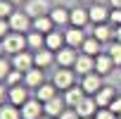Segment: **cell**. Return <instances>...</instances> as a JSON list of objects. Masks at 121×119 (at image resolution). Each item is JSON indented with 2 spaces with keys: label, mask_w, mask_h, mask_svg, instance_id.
Wrapping results in <instances>:
<instances>
[{
  "label": "cell",
  "mask_w": 121,
  "mask_h": 119,
  "mask_svg": "<svg viewBox=\"0 0 121 119\" xmlns=\"http://www.w3.org/2000/svg\"><path fill=\"white\" fill-rule=\"evenodd\" d=\"M3 45H5V52L17 55V52H22V50L29 45V41H26L19 31H14V33H7V36L3 38Z\"/></svg>",
  "instance_id": "obj_1"
},
{
  "label": "cell",
  "mask_w": 121,
  "mask_h": 119,
  "mask_svg": "<svg viewBox=\"0 0 121 119\" xmlns=\"http://www.w3.org/2000/svg\"><path fill=\"white\" fill-rule=\"evenodd\" d=\"M40 112H45V110H43V102L38 98L36 100H26L22 105V117L24 119H40Z\"/></svg>",
  "instance_id": "obj_2"
},
{
  "label": "cell",
  "mask_w": 121,
  "mask_h": 119,
  "mask_svg": "<svg viewBox=\"0 0 121 119\" xmlns=\"http://www.w3.org/2000/svg\"><path fill=\"white\" fill-rule=\"evenodd\" d=\"M59 91H67V88H71V83H74V72H69L67 67L64 69H59V72H55V81H52Z\"/></svg>",
  "instance_id": "obj_3"
},
{
  "label": "cell",
  "mask_w": 121,
  "mask_h": 119,
  "mask_svg": "<svg viewBox=\"0 0 121 119\" xmlns=\"http://www.w3.org/2000/svg\"><path fill=\"white\" fill-rule=\"evenodd\" d=\"M76 72L78 74H90L93 69H95V60H93V55H88V52H83V55H78L76 57Z\"/></svg>",
  "instance_id": "obj_4"
},
{
  "label": "cell",
  "mask_w": 121,
  "mask_h": 119,
  "mask_svg": "<svg viewBox=\"0 0 121 119\" xmlns=\"http://www.w3.org/2000/svg\"><path fill=\"white\" fill-rule=\"evenodd\" d=\"M43 110H45L48 117H59V114L64 112V100H59V98L55 95V98H50V100L43 102Z\"/></svg>",
  "instance_id": "obj_5"
},
{
  "label": "cell",
  "mask_w": 121,
  "mask_h": 119,
  "mask_svg": "<svg viewBox=\"0 0 121 119\" xmlns=\"http://www.w3.org/2000/svg\"><path fill=\"white\" fill-rule=\"evenodd\" d=\"M12 64H14V69H22V72H29L31 69V64H36L33 62V55H29V52H17L14 57H12Z\"/></svg>",
  "instance_id": "obj_6"
},
{
  "label": "cell",
  "mask_w": 121,
  "mask_h": 119,
  "mask_svg": "<svg viewBox=\"0 0 121 119\" xmlns=\"http://www.w3.org/2000/svg\"><path fill=\"white\" fill-rule=\"evenodd\" d=\"M10 26H12V31H19V33H24L29 26H31V22H29V14L24 12V14H10Z\"/></svg>",
  "instance_id": "obj_7"
},
{
  "label": "cell",
  "mask_w": 121,
  "mask_h": 119,
  "mask_svg": "<svg viewBox=\"0 0 121 119\" xmlns=\"http://www.w3.org/2000/svg\"><path fill=\"white\" fill-rule=\"evenodd\" d=\"M48 12V0H29L26 3V14L29 17H40V14H45Z\"/></svg>",
  "instance_id": "obj_8"
},
{
  "label": "cell",
  "mask_w": 121,
  "mask_h": 119,
  "mask_svg": "<svg viewBox=\"0 0 121 119\" xmlns=\"http://www.w3.org/2000/svg\"><path fill=\"white\" fill-rule=\"evenodd\" d=\"M95 107H97L95 98H83V100L76 105V112H78V117L83 119V117H93V114H95Z\"/></svg>",
  "instance_id": "obj_9"
},
{
  "label": "cell",
  "mask_w": 121,
  "mask_h": 119,
  "mask_svg": "<svg viewBox=\"0 0 121 119\" xmlns=\"http://www.w3.org/2000/svg\"><path fill=\"white\" fill-rule=\"evenodd\" d=\"M112 67H114L112 55H97V57H95V72H97V74H109Z\"/></svg>",
  "instance_id": "obj_10"
},
{
  "label": "cell",
  "mask_w": 121,
  "mask_h": 119,
  "mask_svg": "<svg viewBox=\"0 0 121 119\" xmlns=\"http://www.w3.org/2000/svg\"><path fill=\"white\" fill-rule=\"evenodd\" d=\"M57 62L62 64V67L74 64V62H76V52H74V48H71V45H69V48H59V50H57Z\"/></svg>",
  "instance_id": "obj_11"
},
{
  "label": "cell",
  "mask_w": 121,
  "mask_h": 119,
  "mask_svg": "<svg viewBox=\"0 0 121 119\" xmlns=\"http://www.w3.org/2000/svg\"><path fill=\"white\" fill-rule=\"evenodd\" d=\"M64 38H67V43H69L71 48H78V45H83V41H86V36H83L81 26H74V29H69V31L64 33Z\"/></svg>",
  "instance_id": "obj_12"
},
{
  "label": "cell",
  "mask_w": 121,
  "mask_h": 119,
  "mask_svg": "<svg viewBox=\"0 0 121 119\" xmlns=\"http://www.w3.org/2000/svg\"><path fill=\"white\" fill-rule=\"evenodd\" d=\"M100 88H102L100 74H86V79H83V91H86V93H97Z\"/></svg>",
  "instance_id": "obj_13"
},
{
  "label": "cell",
  "mask_w": 121,
  "mask_h": 119,
  "mask_svg": "<svg viewBox=\"0 0 121 119\" xmlns=\"http://www.w3.org/2000/svg\"><path fill=\"white\" fill-rule=\"evenodd\" d=\"M10 100H12V105H24L26 100H29V93L22 88V86H10Z\"/></svg>",
  "instance_id": "obj_14"
},
{
  "label": "cell",
  "mask_w": 121,
  "mask_h": 119,
  "mask_svg": "<svg viewBox=\"0 0 121 119\" xmlns=\"http://www.w3.org/2000/svg\"><path fill=\"white\" fill-rule=\"evenodd\" d=\"M52 17H45V14H40V17H36L33 19V29L36 31H40V33H50L52 31Z\"/></svg>",
  "instance_id": "obj_15"
},
{
  "label": "cell",
  "mask_w": 121,
  "mask_h": 119,
  "mask_svg": "<svg viewBox=\"0 0 121 119\" xmlns=\"http://www.w3.org/2000/svg\"><path fill=\"white\" fill-rule=\"evenodd\" d=\"M114 100V88H100L95 93V102L100 107H109V102Z\"/></svg>",
  "instance_id": "obj_16"
},
{
  "label": "cell",
  "mask_w": 121,
  "mask_h": 119,
  "mask_svg": "<svg viewBox=\"0 0 121 119\" xmlns=\"http://www.w3.org/2000/svg\"><path fill=\"white\" fill-rule=\"evenodd\" d=\"M88 14H90V22H95V24H102V22L109 17L107 7H102V5H93V7L88 10Z\"/></svg>",
  "instance_id": "obj_17"
},
{
  "label": "cell",
  "mask_w": 121,
  "mask_h": 119,
  "mask_svg": "<svg viewBox=\"0 0 121 119\" xmlns=\"http://www.w3.org/2000/svg\"><path fill=\"white\" fill-rule=\"evenodd\" d=\"M88 19H90V14H88L86 10H81V7H74L71 14H69V22H71L74 26H83Z\"/></svg>",
  "instance_id": "obj_18"
},
{
  "label": "cell",
  "mask_w": 121,
  "mask_h": 119,
  "mask_svg": "<svg viewBox=\"0 0 121 119\" xmlns=\"http://www.w3.org/2000/svg\"><path fill=\"white\" fill-rule=\"evenodd\" d=\"M33 62H36V67H48L50 62H52V50L48 48V50H36V55H33Z\"/></svg>",
  "instance_id": "obj_19"
},
{
  "label": "cell",
  "mask_w": 121,
  "mask_h": 119,
  "mask_svg": "<svg viewBox=\"0 0 121 119\" xmlns=\"http://www.w3.org/2000/svg\"><path fill=\"white\" fill-rule=\"evenodd\" d=\"M24 81H26V86L38 88V86L43 83V72H40V69H29V72H26V76H24Z\"/></svg>",
  "instance_id": "obj_20"
},
{
  "label": "cell",
  "mask_w": 121,
  "mask_h": 119,
  "mask_svg": "<svg viewBox=\"0 0 121 119\" xmlns=\"http://www.w3.org/2000/svg\"><path fill=\"white\" fill-rule=\"evenodd\" d=\"M55 91H57V86H55V83H40V86H38V100H40V102H45V100L55 98V95H57Z\"/></svg>",
  "instance_id": "obj_21"
},
{
  "label": "cell",
  "mask_w": 121,
  "mask_h": 119,
  "mask_svg": "<svg viewBox=\"0 0 121 119\" xmlns=\"http://www.w3.org/2000/svg\"><path fill=\"white\" fill-rule=\"evenodd\" d=\"M62 43H67V38L62 36V33H48L45 36V45L50 48V50H59V48H62Z\"/></svg>",
  "instance_id": "obj_22"
},
{
  "label": "cell",
  "mask_w": 121,
  "mask_h": 119,
  "mask_svg": "<svg viewBox=\"0 0 121 119\" xmlns=\"http://www.w3.org/2000/svg\"><path fill=\"white\" fill-rule=\"evenodd\" d=\"M83 86L81 88H67V105H71V107H76L81 100H83Z\"/></svg>",
  "instance_id": "obj_23"
},
{
  "label": "cell",
  "mask_w": 121,
  "mask_h": 119,
  "mask_svg": "<svg viewBox=\"0 0 121 119\" xmlns=\"http://www.w3.org/2000/svg\"><path fill=\"white\" fill-rule=\"evenodd\" d=\"M69 14H71V12H67L64 7H55V10L50 12V17H52L55 24H67V22H69Z\"/></svg>",
  "instance_id": "obj_24"
},
{
  "label": "cell",
  "mask_w": 121,
  "mask_h": 119,
  "mask_svg": "<svg viewBox=\"0 0 121 119\" xmlns=\"http://www.w3.org/2000/svg\"><path fill=\"white\" fill-rule=\"evenodd\" d=\"M22 110H17V105H5L0 107V119H19Z\"/></svg>",
  "instance_id": "obj_25"
},
{
  "label": "cell",
  "mask_w": 121,
  "mask_h": 119,
  "mask_svg": "<svg viewBox=\"0 0 121 119\" xmlns=\"http://www.w3.org/2000/svg\"><path fill=\"white\" fill-rule=\"evenodd\" d=\"M112 33H114V31H112L109 26H104V24H97V26H95V38H97L100 43H102V41H109Z\"/></svg>",
  "instance_id": "obj_26"
},
{
  "label": "cell",
  "mask_w": 121,
  "mask_h": 119,
  "mask_svg": "<svg viewBox=\"0 0 121 119\" xmlns=\"http://www.w3.org/2000/svg\"><path fill=\"white\" fill-rule=\"evenodd\" d=\"M83 52H88V55H95V52H100V41L93 36V38H86L83 41Z\"/></svg>",
  "instance_id": "obj_27"
},
{
  "label": "cell",
  "mask_w": 121,
  "mask_h": 119,
  "mask_svg": "<svg viewBox=\"0 0 121 119\" xmlns=\"http://www.w3.org/2000/svg\"><path fill=\"white\" fill-rule=\"evenodd\" d=\"M26 41H29V45H31L33 50H40V48H43V43H45V38H43V33H40V31L29 33V38H26Z\"/></svg>",
  "instance_id": "obj_28"
},
{
  "label": "cell",
  "mask_w": 121,
  "mask_h": 119,
  "mask_svg": "<svg viewBox=\"0 0 121 119\" xmlns=\"http://www.w3.org/2000/svg\"><path fill=\"white\" fill-rule=\"evenodd\" d=\"M109 55H112V60H114V64H121V43H119V41L112 45Z\"/></svg>",
  "instance_id": "obj_29"
},
{
  "label": "cell",
  "mask_w": 121,
  "mask_h": 119,
  "mask_svg": "<svg viewBox=\"0 0 121 119\" xmlns=\"http://www.w3.org/2000/svg\"><path fill=\"white\" fill-rule=\"evenodd\" d=\"M10 14H12V3H10V0H0V17L7 19Z\"/></svg>",
  "instance_id": "obj_30"
},
{
  "label": "cell",
  "mask_w": 121,
  "mask_h": 119,
  "mask_svg": "<svg viewBox=\"0 0 121 119\" xmlns=\"http://www.w3.org/2000/svg\"><path fill=\"white\" fill-rule=\"evenodd\" d=\"M19 81H22V69L7 74V83H10V86H19Z\"/></svg>",
  "instance_id": "obj_31"
},
{
  "label": "cell",
  "mask_w": 121,
  "mask_h": 119,
  "mask_svg": "<svg viewBox=\"0 0 121 119\" xmlns=\"http://www.w3.org/2000/svg\"><path fill=\"white\" fill-rule=\"evenodd\" d=\"M7 74H10V62L0 57V79H7Z\"/></svg>",
  "instance_id": "obj_32"
},
{
  "label": "cell",
  "mask_w": 121,
  "mask_h": 119,
  "mask_svg": "<svg viewBox=\"0 0 121 119\" xmlns=\"http://www.w3.org/2000/svg\"><path fill=\"white\" fill-rule=\"evenodd\" d=\"M10 29H12V26H10V19H3V17H0V36L5 38V36L10 33Z\"/></svg>",
  "instance_id": "obj_33"
},
{
  "label": "cell",
  "mask_w": 121,
  "mask_h": 119,
  "mask_svg": "<svg viewBox=\"0 0 121 119\" xmlns=\"http://www.w3.org/2000/svg\"><path fill=\"white\" fill-rule=\"evenodd\" d=\"M109 110H112L114 114H121V95H119V98H114V100L109 102Z\"/></svg>",
  "instance_id": "obj_34"
},
{
  "label": "cell",
  "mask_w": 121,
  "mask_h": 119,
  "mask_svg": "<svg viewBox=\"0 0 121 119\" xmlns=\"http://www.w3.org/2000/svg\"><path fill=\"white\" fill-rule=\"evenodd\" d=\"M109 19L114 24H121V7H114V12H109Z\"/></svg>",
  "instance_id": "obj_35"
},
{
  "label": "cell",
  "mask_w": 121,
  "mask_h": 119,
  "mask_svg": "<svg viewBox=\"0 0 121 119\" xmlns=\"http://www.w3.org/2000/svg\"><path fill=\"white\" fill-rule=\"evenodd\" d=\"M95 119H114V112H112V110H100V112L95 114Z\"/></svg>",
  "instance_id": "obj_36"
},
{
  "label": "cell",
  "mask_w": 121,
  "mask_h": 119,
  "mask_svg": "<svg viewBox=\"0 0 121 119\" xmlns=\"http://www.w3.org/2000/svg\"><path fill=\"white\" fill-rule=\"evenodd\" d=\"M59 119H78V112H76V110H74V112H71V110H69V112H62Z\"/></svg>",
  "instance_id": "obj_37"
},
{
  "label": "cell",
  "mask_w": 121,
  "mask_h": 119,
  "mask_svg": "<svg viewBox=\"0 0 121 119\" xmlns=\"http://www.w3.org/2000/svg\"><path fill=\"white\" fill-rule=\"evenodd\" d=\"M114 38H116V41H119V43H121V24H119V26H116V29H114Z\"/></svg>",
  "instance_id": "obj_38"
},
{
  "label": "cell",
  "mask_w": 121,
  "mask_h": 119,
  "mask_svg": "<svg viewBox=\"0 0 121 119\" xmlns=\"http://www.w3.org/2000/svg\"><path fill=\"white\" fill-rule=\"evenodd\" d=\"M112 3V7H121V0H109Z\"/></svg>",
  "instance_id": "obj_39"
},
{
  "label": "cell",
  "mask_w": 121,
  "mask_h": 119,
  "mask_svg": "<svg viewBox=\"0 0 121 119\" xmlns=\"http://www.w3.org/2000/svg\"><path fill=\"white\" fill-rule=\"evenodd\" d=\"M3 100H5V88L0 86V102H3Z\"/></svg>",
  "instance_id": "obj_40"
},
{
  "label": "cell",
  "mask_w": 121,
  "mask_h": 119,
  "mask_svg": "<svg viewBox=\"0 0 121 119\" xmlns=\"http://www.w3.org/2000/svg\"><path fill=\"white\" fill-rule=\"evenodd\" d=\"M0 52H5V45H3V41H0Z\"/></svg>",
  "instance_id": "obj_41"
},
{
  "label": "cell",
  "mask_w": 121,
  "mask_h": 119,
  "mask_svg": "<svg viewBox=\"0 0 121 119\" xmlns=\"http://www.w3.org/2000/svg\"><path fill=\"white\" fill-rule=\"evenodd\" d=\"M10 3H22V0H10Z\"/></svg>",
  "instance_id": "obj_42"
},
{
  "label": "cell",
  "mask_w": 121,
  "mask_h": 119,
  "mask_svg": "<svg viewBox=\"0 0 121 119\" xmlns=\"http://www.w3.org/2000/svg\"><path fill=\"white\" fill-rule=\"evenodd\" d=\"M40 119H52V117H40Z\"/></svg>",
  "instance_id": "obj_43"
},
{
  "label": "cell",
  "mask_w": 121,
  "mask_h": 119,
  "mask_svg": "<svg viewBox=\"0 0 121 119\" xmlns=\"http://www.w3.org/2000/svg\"><path fill=\"white\" fill-rule=\"evenodd\" d=\"M83 119H93V117H83Z\"/></svg>",
  "instance_id": "obj_44"
},
{
  "label": "cell",
  "mask_w": 121,
  "mask_h": 119,
  "mask_svg": "<svg viewBox=\"0 0 121 119\" xmlns=\"http://www.w3.org/2000/svg\"><path fill=\"white\" fill-rule=\"evenodd\" d=\"M119 91H121V88H119Z\"/></svg>",
  "instance_id": "obj_45"
}]
</instances>
